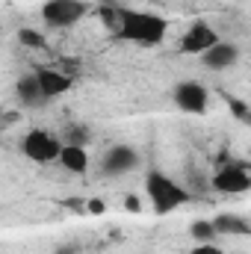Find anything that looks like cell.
I'll return each instance as SVG.
<instances>
[{"label": "cell", "instance_id": "3957f363", "mask_svg": "<svg viewBox=\"0 0 251 254\" xmlns=\"http://www.w3.org/2000/svg\"><path fill=\"white\" fill-rule=\"evenodd\" d=\"M89 6L83 0H45L42 3V21L51 30H68L86 18Z\"/></svg>", "mask_w": 251, "mask_h": 254}, {"label": "cell", "instance_id": "4fadbf2b", "mask_svg": "<svg viewBox=\"0 0 251 254\" xmlns=\"http://www.w3.org/2000/svg\"><path fill=\"white\" fill-rule=\"evenodd\" d=\"M15 95H18V101H21L24 107H42V104H48L45 95H42V89H39L36 74H24V77L15 83Z\"/></svg>", "mask_w": 251, "mask_h": 254}, {"label": "cell", "instance_id": "7a4b0ae2", "mask_svg": "<svg viewBox=\"0 0 251 254\" xmlns=\"http://www.w3.org/2000/svg\"><path fill=\"white\" fill-rule=\"evenodd\" d=\"M145 195H148L151 210H154L157 216H169V213H175L181 204L189 201L187 187L178 184L172 175H166V172H160V169H154V172L145 175Z\"/></svg>", "mask_w": 251, "mask_h": 254}, {"label": "cell", "instance_id": "e0dca14e", "mask_svg": "<svg viewBox=\"0 0 251 254\" xmlns=\"http://www.w3.org/2000/svg\"><path fill=\"white\" fill-rule=\"evenodd\" d=\"M192 254H225V252L216 249L213 243H195V246H192Z\"/></svg>", "mask_w": 251, "mask_h": 254}, {"label": "cell", "instance_id": "7c38bea8", "mask_svg": "<svg viewBox=\"0 0 251 254\" xmlns=\"http://www.w3.org/2000/svg\"><path fill=\"white\" fill-rule=\"evenodd\" d=\"M57 163L63 166L65 172H71V175H83L89 169V151L83 145H63Z\"/></svg>", "mask_w": 251, "mask_h": 254}, {"label": "cell", "instance_id": "8fae6325", "mask_svg": "<svg viewBox=\"0 0 251 254\" xmlns=\"http://www.w3.org/2000/svg\"><path fill=\"white\" fill-rule=\"evenodd\" d=\"M210 222L216 228V237H249L251 234V222L246 216H237V213H219Z\"/></svg>", "mask_w": 251, "mask_h": 254}, {"label": "cell", "instance_id": "5bb4252c", "mask_svg": "<svg viewBox=\"0 0 251 254\" xmlns=\"http://www.w3.org/2000/svg\"><path fill=\"white\" fill-rule=\"evenodd\" d=\"M18 42H21L24 48H33V51H48L45 36H42L39 30H33V27H21V30H18Z\"/></svg>", "mask_w": 251, "mask_h": 254}, {"label": "cell", "instance_id": "277c9868", "mask_svg": "<svg viewBox=\"0 0 251 254\" xmlns=\"http://www.w3.org/2000/svg\"><path fill=\"white\" fill-rule=\"evenodd\" d=\"M60 148H63V142L54 136V133H48V130H30L24 139H21V151H24V157L30 160V163H57V157H60Z\"/></svg>", "mask_w": 251, "mask_h": 254}, {"label": "cell", "instance_id": "2e32d148", "mask_svg": "<svg viewBox=\"0 0 251 254\" xmlns=\"http://www.w3.org/2000/svg\"><path fill=\"white\" fill-rule=\"evenodd\" d=\"M228 107L234 110V116H237L240 122H249V119H251V113H249V107H246V101H240V98L228 95Z\"/></svg>", "mask_w": 251, "mask_h": 254}, {"label": "cell", "instance_id": "8992f818", "mask_svg": "<svg viewBox=\"0 0 251 254\" xmlns=\"http://www.w3.org/2000/svg\"><path fill=\"white\" fill-rule=\"evenodd\" d=\"M172 98H175V107L181 113H189V116H204L210 110V89L204 83H198V80L178 83L175 92H172Z\"/></svg>", "mask_w": 251, "mask_h": 254}, {"label": "cell", "instance_id": "5b68a950", "mask_svg": "<svg viewBox=\"0 0 251 254\" xmlns=\"http://www.w3.org/2000/svg\"><path fill=\"white\" fill-rule=\"evenodd\" d=\"M213 190L222 195H243L251 190V169L249 163H234L228 160L225 166L216 169L213 175Z\"/></svg>", "mask_w": 251, "mask_h": 254}, {"label": "cell", "instance_id": "9a60e30c", "mask_svg": "<svg viewBox=\"0 0 251 254\" xmlns=\"http://www.w3.org/2000/svg\"><path fill=\"white\" fill-rule=\"evenodd\" d=\"M189 234H192L195 243H216V228H213L210 219H198V222H192Z\"/></svg>", "mask_w": 251, "mask_h": 254}, {"label": "cell", "instance_id": "52a82bcc", "mask_svg": "<svg viewBox=\"0 0 251 254\" xmlns=\"http://www.w3.org/2000/svg\"><path fill=\"white\" fill-rule=\"evenodd\" d=\"M216 42H219V33H216V27H213V24H207V21H195L187 33L181 36L178 48H181V54L201 57V54H204V51H210Z\"/></svg>", "mask_w": 251, "mask_h": 254}, {"label": "cell", "instance_id": "9c48e42d", "mask_svg": "<svg viewBox=\"0 0 251 254\" xmlns=\"http://www.w3.org/2000/svg\"><path fill=\"white\" fill-rule=\"evenodd\" d=\"M201 63L210 71H228V68H234V65L240 63V48L234 42H222L219 39L210 51L201 54Z\"/></svg>", "mask_w": 251, "mask_h": 254}, {"label": "cell", "instance_id": "30bf717a", "mask_svg": "<svg viewBox=\"0 0 251 254\" xmlns=\"http://www.w3.org/2000/svg\"><path fill=\"white\" fill-rule=\"evenodd\" d=\"M139 166V154L130 145H116L104 154V172L107 175H125Z\"/></svg>", "mask_w": 251, "mask_h": 254}, {"label": "cell", "instance_id": "ba28073f", "mask_svg": "<svg viewBox=\"0 0 251 254\" xmlns=\"http://www.w3.org/2000/svg\"><path fill=\"white\" fill-rule=\"evenodd\" d=\"M33 74L39 80V89H42L45 101H54V98H60V95L74 89V77L60 71V68H36Z\"/></svg>", "mask_w": 251, "mask_h": 254}, {"label": "cell", "instance_id": "6da1fadb", "mask_svg": "<svg viewBox=\"0 0 251 254\" xmlns=\"http://www.w3.org/2000/svg\"><path fill=\"white\" fill-rule=\"evenodd\" d=\"M110 27L122 42H133L139 48H154L166 39L169 21L157 12H142V9H116L110 12Z\"/></svg>", "mask_w": 251, "mask_h": 254}]
</instances>
